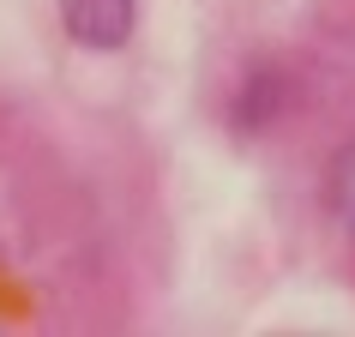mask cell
Instances as JSON below:
<instances>
[{
    "mask_svg": "<svg viewBox=\"0 0 355 337\" xmlns=\"http://www.w3.org/2000/svg\"><path fill=\"white\" fill-rule=\"evenodd\" d=\"M132 24H139V0H60V31L91 55L127 49Z\"/></svg>",
    "mask_w": 355,
    "mask_h": 337,
    "instance_id": "1",
    "label": "cell"
},
{
    "mask_svg": "<svg viewBox=\"0 0 355 337\" xmlns=\"http://www.w3.org/2000/svg\"><path fill=\"white\" fill-rule=\"evenodd\" d=\"M289 96H295V91H289V73H277V67H247L241 85H235L229 114H235V127H241V132H265L283 109H289Z\"/></svg>",
    "mask_w": 355,
    "mask_h": 337,
    "instance_id": "2",
    "label": "cell"
},
{
    "mask_svg": "<svg viewBox=\"0 0 355 337\" xmlns=\"http://www.w3.org/2000/svg\"><path fill=\"white\" fill-rule=\"evenodd\" d=\"M325 211H331V223L343 235H355V139L331 157L325 168Z\"/></svg>",
    "mask_w": 355,
    "mask_h": 337,
    "instance_id": "3",
    "label": "cell"
}]
</instances>
